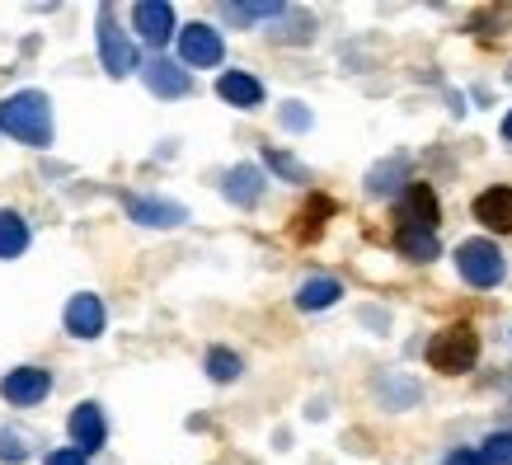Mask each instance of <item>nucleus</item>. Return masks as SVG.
Masks as SVG:
<instances>
[{
    "label": "nucleus",
    "mask_w": 512,
    "mask_h": 465,
    "mask_svg": "<svg viewBox=\"0 0 512 465\" xmlns=\"http://www.w3.org/2000/svg\"><path fill=\"white\" fill-rule=\"evenodd\" d=\"M0 132L24 141V146H47L52 141V104L43 90H19L0 99Z\"/></svg>",
    "instance_id": "obj_1"
},
{
    "label": "nucleus",
    "mask_w": 512,
    "mask_h": 465,
    "mask_svg": "<svg viewBox=\"0 0 512 465\" xmlns=\"http://www.w3.org/2000/svg\"><path fill=\"white\" fill-rule=\"evenodd\" d=\"M428 367L442 376H466L475 362H480V334L470 325H447L442 334L428 339Z\"/></svg>",
    "instance_id": "obj_2"
},
{
    "label": "nucleus",
    "mask_w": 512,
    "mask_h": 465,
    "mask_svg": "<svg viewBox=\"0 0 512 465\" xmlns=\"http://www.w3.org/2000/svg\"><path fill=\"white\" fill-rule=\"evenodd\" d=\"M456 273H461L470 287L489 292V287H498V282L508 278V259H503V249H498L494 240L475 235V240H461V245H456Z\"/></svg>",
    "instance_id": "obj_3"
},
{
    "label": "nucleus",
    "mask_w": 512,
    "mask_h": 465,
    "mask_svg": "<svg viewBox=\"0 0 512 465\" xmlns=\"http://www.w3.org/2000/svg\"><path fill=\"white\" fill-rule=\"evenodd\" d=\"M99 62L113 80H123L137 71V47L118 24H113V5H99Z\"/></svg>",
    "instance_id": "obj_4"
},
{
    "label": "nucleus",
    "mask_w": 512,
    "mask_h": 465,
    "mask_svg": "<svg viewBox=\"0 0 512 465\" xmlns=\"http://www.w3.org/2000/svg\"><path fill=\"white\" fill-rule=\"evenodd\" d=\"M179 62L193 66V71H207V66H221L226 62V43L212 24H188L179 29Z\"/></svg>",
    "instance_id": "obj_5"
},
{
    "label": "nucleus",
    "mask_w": 512,
    "mask_h": 465,
    "mask_svg": "<svg viewBox=\"0 0 512 465\" xmlns=\"http://www.w3.org/2000/svg\"><path fill=\"white\" fill-rule=\"evenodd\" d=\"M437 217H442V207H437V193L428 184H409L400 193V207H395V231H437Z\"/></svg>",
    "instance_id": "obj_6"
},
{
    "label": "nucleus",
    "mask_w": 512,
    "mask_h": 465,
    "mask_svg": "<svg viewBox=\"0 0 512 465\" xmlns=\"http://www.w3.org/2000/svg\"><path fill=\"white\" fill-rule=\"evenodd\" d=\"M127 217L137 221V226H151V231H174V226L188 221V207L170 198H141V193H132L127 198Z\"/></svg>",
    "instance_id": "obj_7"
},
{
    "label": "nucleus",
    "mask_w": 512,
    "mask_h": 465,
    "mask_svg": "<svg viewBox=\"0 0 512 465\" xmlns=\"http://www.w3.org/2000/svg\"><path fill=\"white\" fill-rule=\"evenodd\" d=\"M141 80H146V90L156 94V99H184L193 90V71L184 62H170V57H151Z\"/></svg>",
    "instance_id": "obj_8"
},
{
    "label": "nucleus",
    "mask_w": 512,
    "mask_h": 465,
    "mask_svg": "<svg viewBox=\"0 0 512 465\" xmlns=\"http://www.w3.org/2000/svg\"><path fill=\"white\" fill-rule=\"evenodd\" d=\"M132 29L151 47H165L170 38H179V29H174V5H165V0H141V5H132Z\"/></svg>",
    "instance_id": "obj_9"
},
{
    "label": "nucleus",
    "mask_w": 512,
    "mask_h": 465,
    "mask_svg": "<svg viewBox=\"0 0 512 465\" xmlns=\"http://www.w3.org/2000/svg\"><path fill=\"white\" fill-rule=\"evenodd\" d=\"M47 390H52V372H43V367H15V372L0 376V395L10 404H38L47 400Z\"/></svg>",
    "instance_id": "obj_10"
},
{
    "label": "nucleus",
    "mask_w": 512,
    "mask_h": 465,
    "mask_svg": "<svg viewBox=\"0 0 512 465\" xmlns=\"http://www.w3.org/2000/svg\"><path fill=\"white\" fill-rule=\"evenodd\" d=\"M71 447L85 451V456H94V451L109 442V423H104V409L99 404H76V414H71Z\"/></svg>",
    "instance_id": "obj_11"
},
{
    "label": "nucleus",
    "mask_w": 512,
    "mask_h": 465,
    "mask_svg": "<svg viewBox=\"0 0 512 465\" xmlns=\"http://www.w3.org/2000/svg\"><path fill=\"white\" fill-rule=\"evenodd\" d=\"M66 334H76V339H99L104 334V301L90 292H80L66 301Z\"/></svg>",
    "instance_id": "obj_12"
},
{
    "label": "nucleus",
    "mask_w": 512,
    "mask_h": 465,
    "mask_svg": "<svg viewBox=\"0 0 512 465\" xmlns=\"http://www.w3.org/2000/svg\"><path fill=\"white\" fill-rule=\"evenodd\" d=\"M264 170L259 165H235V170H226V179H221V193H226V202H235V207H259V198H264Z\"/></svg>",
    "instance_id": "obj_13"
},
{
    "label": "nucleus",
    "mask_w": 512,
    "mask_h": 465,
    "mask_svg": "<svg viewBox=\"0 0 512 465\" xmlns=\"http://www.w3.org/2000/svg\"><path fill=\"white\" fill-rule=\"evenodd\" d=\"M217 94L231 104V109H259L264 104V80L259 76H249V71H221L217 80Z\"/></svg>",
    "instance_id": "obj_14"
},
{
    "label": "nucleus",
    "mask_w": 512,
    "mask_h": 465,
    "mask_svg": "<svg viewBox=\"0 0 512 465\" xmlns=\"http://www.w3.org/2000/svg\"><path fill=\"white\" fill-rule=\"evenodd\" d=\"M475 221H484L489 231H512V188L494 184L475 198Z\"/></svg>",
    "instance_id": "obj_15"
},
{
    "label": "nucleus",
    "mask_w": 512,
    "mask_h": 465,
    "mask_svg": "<svg viewBox=\"0 0 512 465\" xmlns=\"http://www.w3.org/2000/svg\"><path fill=\"white\" fill-rule=\"evenodd\" d=\"M409 184H414V179H409V160H404V155H390V160H381V165L367 174V193H372V198H400Z\"/></svg>",
    "instance_id": "obj_16"
},
{
    "label": "nucleus",
    "mask_w": 512,
    "mask_h": 465,
    "mask_svg": "<svg viewBox=\"0 0 512 465\" xmlns=\"http://www.w3.org/2000/svg\"><path fill=\"white\" fill-rule=\"evenodd\" d=\"M339 296H343V282L329 278V273H320V278H306L301 287H296V310L315 315V310H329Z\"/></svg>",
    "instance_id": "obj_17"
},
{
    "label": "nucleus",
    "mask_w": 512,
    "mask_h": 465,
    "mask_svg": "<svg viewBox=\"0 0 512 465\" xmlns=\"http://www.w3.org/2000/svg\"><path fill=\"white\" fill-rule=\"evenodd\" d=\"M395 249H400L409 264H433L442 245H437V231H395Z\"/></svg>",
    "instance_id": "obj_18"
},
{
    "label": "nucleus",
    "mask_w": 512,
    "mask_h": 465,
    "mask_svg": "<svg viewBox=\"0 0 512 465\" xmlns=\"http://www.w3.org/2000/svg\"><path fill=\"white\" fill-rule=\"evenodd\" d=\"M29 249V226L19 212H0V259H19Z\"/></svg>",
    "instance_id": "obj_19"
},
{
    "label": "nucleus",
    "mask_w": 512,
    "mask_h": 465,
    "mask_svg": "<svg viewBox=\"0 0 512 465\" xmlns=\"http://www.w3.org/2000/svg\"><path fill=\"white\" fill-rule=\"evenodd\" d=\"M376 395L390 404V409H409V404H419V381H409V376H381L376 381Z\"/></svg>",
    "instance_id": "obj_20"
},
{
    "label": "nucleus",
    "mask_w": 512,
    "mask_h": 465,
    "mask_svg": "<svg viewBox=\"0 0 512 465\" xmlns=\"http://www.w3.org/2000/svg\"><path fill=\"white\" fill-rule=\"evenodd\" d=\"M207 376L217 381V386H226V381H235V376L245 372V362H240V353H231V348H207Z\"/></svg>",
    "instance_id": "obj_21"
},
{
    "label": "nucleus",
    "mask_w": 512,
    "mask_h": 465,
    "mask_svg": "<svg viewBox=\"0 0 512 465\" xmlns=\"http://www.w3.org/2000/svg\"><path fill=\"white\" fill-rule=\"evenodd\" d=\"M221 15L231 24H259V19H282L287 5H278V0H264V5H221Z\"/></svg>",
    "instance_id": "obj_22"
},
{
    "label": "nucleus",
    "mask_w": 512,
    "mask_h": 465,
    "mask_svg": "<svg viewBox=\"0 0 512 465\" xmlns=\"http://www.w3.org/2000/svg\"><path fill=\"white\" fill-rule=\"evenodd\" d=\"M268 165H273V170L282 174V179H287V184H311V174H306V165H296L292 155L287 151H278V146H268Z\"/></svg>",
    "instance_id": "obj_23"
},
{
    "label": "nucleus",
    "mask_w": 512,
    "mask_h": 465,
    "mask_svg": "<svg viewBox=\"0 0 512 465\" xmlns=\"http://www.w3.org/2000/svg\"><path fill=\"white\" fill-rule=\"evenodd\" d=\"M480 456H484V465H512V433H489Z\"/></svg>",
    "instance_id": "obj_24"
},
{
    "label": "nucleus",
    "mask_w": 512,
    "mask_h": 465,
    "mask_svg": "<svg viewBox=\"0 0 512 465\" xmlns=\"http://www.w3.org/2000/svg\"><path fill=\"white\" fill-rule=\"evenodd\" d=\"M278 123L287 127V132H311L315 113L306 109V104H296V99H287V104H282V113H278Z\"/></svg>",
    "instance_id": "obj_25"
},
{
    "label": "nucleus",
    "mask_w": 512,
    "mask_h": 465,
    "mask_svg": "<svg viewBox=\"0 0 512 465\" xmlns=\"http://www.w3.org/2000/svg\"><path fill=\"white\" fill-rule=\"evenodd\" d=\"M29 456L24 451V442H19V433H0V461H10V465H19Z\"/></svg>",
    "instance_id": "obj_26"
},
{
    "label": "nucleus",
    "mask_w": 512,
    "mask_h": 465,
    "mask_svg": "<svg viewBox=\"0 0 512 465\" xmlns=\"http://www.w3.org/2000/svg\"><path fill=\"white\" fill-rule=\"evenodd\" d=\"M43 465H90V456H85V451H76V447H66V451H52Z\"/></svg>",
    "instance_id": "obj_27"
},
{
    "label": "nucleus",
    "mask_w": 512,
    "mask_h": 465,
    "mask_svg": "<svg viewBox=\"0 0 512 465\" xmlns=\"http://www.w3.org/2000/svg\"><path fill=\"white\" fill-rule=\"evenodd\" d=\"M442 465H484V456H480V451H466V447H461V451H451Z\"/></svg>",
    "instance_id": "obj_28"
},
{
    "label": "nucleus",
    "mask_w": 512,
    "mask_h": 465,
    "mask_svg": "<svg viewBox=\"0 0 512 465\" xmlns=\"http://www.w3.org/2000/svg\"><path fill=\"white\" fill-rule=\"evenodd\" d=\"M498 132H503V141H512V109L503 113V127H498Z\"/></svg>",
    "instance_id": "obj_29"
}]
</instances>
